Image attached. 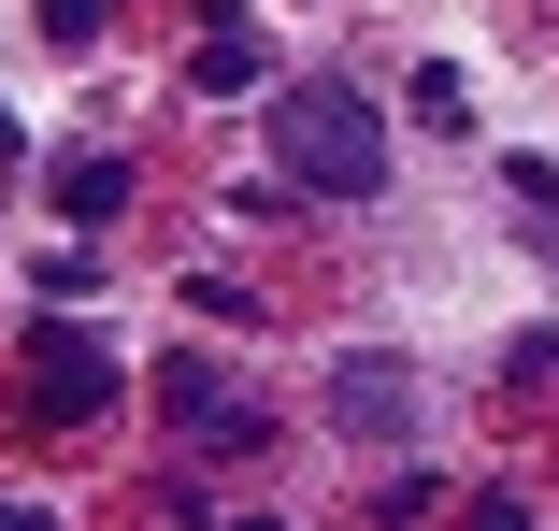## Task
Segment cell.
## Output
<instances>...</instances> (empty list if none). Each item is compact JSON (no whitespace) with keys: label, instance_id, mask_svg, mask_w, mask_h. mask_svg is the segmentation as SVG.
I'll list each match as a JSON object with an SVG mask.
<instances>
[{"label":"cell","instance_id":"obj_5","mask_svg":"<svg viewBox=\"0 0 559 531\" xmlns=\"http://www.w3.org/2000/svg\"><path fill=\"white\" fill-rule=\"evenodd\" d=\"M187 86H215V101H230V86H273V44L245 30V0H215V30H201V58H187Z\"/></svg>","mask_w":559,"mask_h":531},{"label":"cell","instance_id":"obj_9","mask_svg":"<svg viewBox=\"0 0 559 531\" xmlns=\"http://www.w3.org/2000/svg\"><path fill=\"white\" fill-rule=\"evenodd\" d=\"M0 531H58V517H44V503H0Z\"/></svg>","mask_w":559,"mask_h":531},{"label":"cell","instance_id":"obj_1","mask_svg":"<svg viewBox=\"0 0 559 531\" xmlns=\"http://www.w3.org/2000/svg\"><path fill=\"white\" fill-rule=\"evenodd\" d=\"M273 158H287V187H316V201H373V187H388V130H373L359 86H273Z\"/></svg>","mask_w":559,"mask_h":531},{"label":"cell","instance_id":"obj_4","mask_svg":"<svg viewBox=\"0 0 559 531\" xmlns=\"http://www.w3.org/2000/svg\"><path fill=\"white\" fill-rule=\"evenodd\" d=\"M330 416H345V432H373V446H402V432H416V374H402L388 345H359L345 374H330Z\"/></svg>","mask_w":559,"mask_h":531},{"label":"cell","instance_id":"obj_6","mask_svg":"<svg viewBox=\"0 0 559 531\" xmlns=\"http://www.w3.org/2000/svg\"><path fill=\"white\" fill-rule=\"evenodd\" d=\"M44 187H58V216H116V201H130V158H116V144H86V158H58Z\"/></svg>","mask_w":559,"mask_h":531},{"label":"cell","instance_id":"obj_2","mask_svg":"<svg viewBox=\"0 0 559 531\" xmlns=\"http://www.w3.org/2000/svg\"><path fill=\"white\" fill-rule=\"evenodd\" d=\"M158 402H173V432H187V446H259V402L215 374L201 345H173V359H158Z\"/></svg>","mask_w":559,"mask_h":531},{"label":"cell","instance_id":"obj_8","mask_svg":"<svg viewBox=\"0 0 559 531\" xmlns=\"http://www.w3.org/2000/svg\"><path fill=\"white\" fill-rule=\"evenodd\" d=\"M460 531H531V503H516V488H474V517H460Z\"/></svg>","mask_w":559,"mask_h":531},{"label":"cell","instance_id":"obj_7","mask_svg":"<svg viewBox=\"0 0 559 531\" xmlns=\"http://www.w3.org/2000/svg\"><path fill=\"white\" fill-rule=\"evenodd\" d=\"M100 15H116V0H44V30H58V44H100Z\"/></svg>","mask_w":559,"mask_h":531},{"label":"cell","instance_id":"obj_3","mask_svg":"<svg viewBox=\"0 0 559 531\" xmlns=\"http://www.w3.org/2000/svg\"><path fill=\"white\" fill-rule=\"evenodd\" d=\"M29 402L44 416H100L116 402V345L100 331H29Z\"/></svg>","mask_w":559,"mask_h":531}]
</instances>
